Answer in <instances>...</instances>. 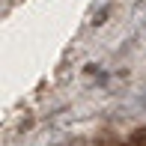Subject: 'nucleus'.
I'll list each match as a JSON object with an SVG mask.
<instances>
[{
    "label": "nucleus",
    "mask_w": 146,
    "mask_h": 146,
    "mask_svg": "<svg viewBox=\"0 0 146 146\" xmlns=\"http://www.w3.org/2000/svg\"><path fill=\"white\" fill-rule=\"evenodd\" d=\"M131 146H146V128H137L131 134Z\"/></svg>",
    "instance_id": "f257e3e1"
}]
</instances>
